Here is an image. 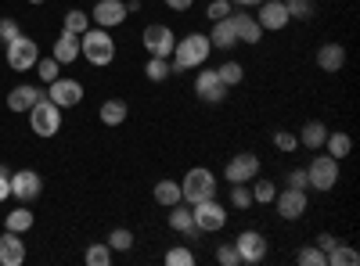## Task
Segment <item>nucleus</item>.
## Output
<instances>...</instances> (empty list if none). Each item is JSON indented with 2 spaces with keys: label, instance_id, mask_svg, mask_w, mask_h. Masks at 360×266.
<instances>
[{
  "label": "nucleus",
  "instance_id": "8",
  "mask_svg": "<svg viewBox=\"0 0 360 266\" xmlns=\"http://www.w3.org/2000/svg\"><path fill=\"white\" fill-rule=\"evenodd\" d=\"M141 44H144V51L152 54V58H169V54H173V47H176V33H173L169 25L155 22V25H148V29H144Z\"/></svg>",
  "mask_w": 360,
  "mask_h": 266
},
{
  "label": "nucleus",
  "instance_id": "30",
  "mask_svg": "<svg viewBox=\"0 0 360 266\" xmlns=\"http://www.w3.org/2000/svg\"><path fill=\"white\" fill-rule=\"evenodd\" d=\"M62 29H65V33H76V36H83L86 29H90V15H86V11H79V8H72V11H65V22H62Z\"/></svg>",
  "mask_w": 360,
  "mask_h": 266
},
{
  "label": "nucleus",
  "instance_id": "46",
  "mask_svg": "<svg viewBox=\"0 0 360 266\" xmlns=\"http://www.w3.org/2000/svg\"><path fill=\"white\" fill-rule=\"evenodd\" d=\"M8 198H11V169L0 166V201H8Z\"/></svg>",
  "mask_w": 360,
  "mask_h": 266
},
{
  "label": "nucleus",
  "instance_id": "47",
  "mask_svg": "<svg viewBox=\"0 0 360 266\" xmlns=\"http://www.w3.org/2000/svg\"><path fill=\"white\" fill-rule=\"evenodd\" d=\"M335 241H339V238H335V234H328V230H324V234H317V241H314V245H317V248H321V252L328 255V252H332V248H335Z\"/></svg>",
  "mask_w": 360,
  "mask_h": 266
},
{
  "label": "nucleus",
  "instance_id": "10",
  "mask_svg": "<svg viewBox=\"0 0 360 266\" xmlns=\"http://www.w3.org/2000/svg\"><path fill=\"white\" fill-rule=\"evenodd\" d=\"M259 176V159L252 152H238L227 166H224V180L227 184H249Z\"/></svg>",
  "mask_w": 360,
  "mask_h": 266
},
{
  "label": "nucleus",
  "instance_id": "29",
  "mask_svg": "<svg viewBox=\"0 0 360 266\" xmlns=\"http://www.w3.org/2000/svg\"><path fill=\"white\" fill-rule=\"evenodd\" d=\"M324 147H328V155H332V159H346L349 152H353V140H349V133H328L324 137Z\"/></svg>",
  "mask_w": 360,
  "mask_h": 266
},
{
  "label": "nucleus",
  "instance_id": "2",
  "mask_svg": "<svg viewBox=\"0 0 360 266\" xmlns=\"http://www.w3.org/2000/svg\"><path fill=\"white\" fill-rule=\"evenodd\" d=\"M79 54L86 58L94 69H105L115 62V40L108 36V29H86V33L79 36Z\"/></svg>",
  "mask_w": 360,
  "mask_h": 266
},
{
  "label": "nucleus",
  "instance_id": "9",
  "mask_svg": "<svg viewBox=\"0 0 360 266\" xmlns=\"http://www.w3.org/2000/svg\"><path fill=\"white\" fill-rule=\"evenodd\" d=\"M227 91H231V86L217 76V69H202V72L195 76V94H198L205 105H224V101H227Z\"/></svg>",
  "mask_w": 360,
  "mask_h": 266
},
{
  "label": "nucleus",
  "instance_id": "11",
  "mask_svg": "<svg viewBox=\"0 0 360 266\" xmlns=\"http://www.w3.org/2000/svg\"><path fill=\"white\" fill-rule=\"evenodd\" d=\"M40 191H44V180H40V173L37 169H18V173H11V198H18V201H37L40 198Z\"/></svg>",
  "mask_w": 360,
  "mask_h": 266
},
{
  "label": "nucleus",
  "instance_id": "19",
  "mask_svg": "<svg viewBox=\"0 0 360 266\" xmlns=\"http://www.w3.org/2000/svg\"><path fill=\"white\" fill-rule=\"evenodd\" d=\"M231 25L238 33V44H259L263 40V29H259V22L249 11H231Z\"/></svg>",
  "mask_w": 360,
  "mask_h": 266
},
{
  "label": "nucleus",
  "instance_id": "34",
  "mask_svg": "<svg viewBox=\"0 0 360 266\" xmlns=\"http://www.w3.org/2000/svg\"><path fill=\"white\" fill-rule=\"evenodd\" d=\"M112 252H130L134 248V230H127V227H115L112 234H108V241H105Z\"/></svg>",
  "mask_w": 360,
  "mask_h": 266
},
{
  "label": "nucleus",
  "instance_id": "44",
  "mask_svg": "<svg viewBox=\"0 0 360 266\" xmlns=\"http://www.w3.org/2000/svg\"><path fill=\"white\" fill-rule=\"evenodd\" d=\"M231 11H234V4H231V0H213V4H209V11H205V15L213 18V22H220V18H227Z\"/></svg>",
  "mask_w": 360,
  "mask_h": 266
},
{
  "label": "nucleus",
  "instance_id": "22",
  "mask_svg": "<svg viewBox=\"0 0 360 266\" xmlns=\"http://www.w3.org/2000/svg\"><path fill=\"white\" fill-rule=\"evenodd\" d=\"M342 65H346V47H342V44H324V47L317 51V69L339 72Z\"/></svg>",
  "mask_w": 360,
  "mask_h": 266
},
{
  "label": "nucleus",
  "instance_id": "33",
  "mask_svg": "<svg viewBox=\"0 0 360 266\" xmlns=\"http://www.w3.org/2000/svg\"><path fill=\"white\" fill-rule=\"evenodd\" d=\"M249 191H252V201L256 205H270V201H274V194H278L274 180H249Z\"/></svg>",
  "mask_w": 360,
  "mask_h": 266
},
{
  "label": "nucleus",
  "instance_id": "38",
  "mask_svg": "<svg viewBox=\"0 0 360 266\" xmlns=\"http://www.w3.org/2000/svg\"><path fill=\"white\" fill-rule=\"evenodd\" d=\"M83 259H86V266H108V262H112V248H108L105 241H98V245L86 248Z\"/></svg>",
  "mask_w": 360,
  "mask_h": 266
},
{
  "label": "nucleus",
  "instance_id": "42",
  "mask_svg": "<svg viewBox=\"0 0 360 266\" xmlns=\"http://www.w3.org/2000/svg\"><path fill=\"white\" fill-rule=\"evenodd\" d=\"M270 140H274V147H278V152H285V155L299 147V137H295V133H288V130H278Z\"/></svg>",
  "mask_w": 360,
  "mask_h": 266
},
{
  "label": "nucleus",
  "instance_id": "16",
  "mask_svg": "<svg viewBox=\"0 0 360 266\" xmlns=\"http://www.w3.org/2000/svg\"><path fill=\"white\" fill-rule=\"evenodd\" d=\"M166 223H169V230H176V234H184L188 241H195L198 238V227H195V213H191V205L188 201H176V205H169V216H166Z\"/></svg>",
  "mask_w": 360,
  "mask_h": 266
},
{
  "label": "nucleus",
  "instance_id": "26",
  "mask_svg": "<svg viewBox=\"0 0 360 266\" xmlns=\"http://www.w3.org/2000/svg\"><path fill=\"white\" fill-rule=\"evenodd\" d=\"M37 223V216L25 209V201H18V209H11L8 213V220H4V230H15V234H25L29 227Z\"/></svg>",
  "mask_w": 360,
  "mask_h": 266
},
{
  "label": "nucleus",
  "instance_id": "14",
  "mask_svg": "<svg viewBox=\"0 0 360 266\" xmlns=\"http://www.w3.org/2000/svg\"><path fill=\"white\" fill-rule=\"evenodd\" d=\"M47 98H51L58 108H72V105H79V101H83V83H79V79H65V76H58V79L51 83Z\"/></svg>",
  "mask_w": 360,
  "mask_h": 266
},
{
  "label": "nucleus",
  "instance_id": "50",
  "mask_svg": "<svg viewBox=\"0 0 360 266\" xmlns=\"http://www.w3.org/2000/svg\"><path fill=\"white\" fill-rule=\"evenodd\" d=\"M29 4H44V0H29Z\"/></svg>",
  "mask_w": 360,
  "mask_h": 266
},
{
  "label": "nucleus",
  "instance_id": "6",
  "mask_svg": "<svg viewBox=\"0 0 360 266\" xmlns=\"http://www.w3.org/2000/svg\"><path fill=\"white\" fill-rule=\"evenodd\" d=\"M4 47H8V69H15V72H29V69L37 65V58H40L37 40H29L25 33L15 36L11 44H4Z\"/></svg>",
  "mask_w": 360,
  "mask_h": 266
},
{
  "label": "nucleus",
  "instance_id": "27",
  "mask_svg": "<svg viewBox=\"0 0 360 266\" xmlns=\"http://www.w3.org/2000/svg\"><path fill=\"white\" fill-rule=\"evenodd\" d=\"M152 194H155V201L162 205V209H169V205H176V201H184V198H180V180H169V176L155 184Z\"/></svg>",
  "mask_w": 360,
  "mask_h": 266
},
{
  "label": "nucleus",
  "instance_id": "32",
  "mask_svg": "<svg viewBox=\"0 0 360 266\" xmlns=\"http://www.w3.org/2000/svg\"><path fill=\"white\" fill-rule=\"evenodd\" d=\"M217 76H220L227 86H238V83L245 79V65H242V62H234V58H227V62L217 69Z\"/></svg>",
  "mask_w": 360,
  "mask_h": 266
},
{
  "label": "nucleus",
  "instance_id": "25",
  "mask_svg": "<svg viewBox=\"0 0 360 266\" xmlns=\"http://www.w3.org/2000/svg\"><path fill=\"white\" fill-rule=\"evenodd\" d=\"M299 137V144H307L310 147V152H317V147H324V137H328V126L321 123V119H310L303 130H299L295 133Z\"/></svg>",
  "mask_w": 360,
  "mask_h": 266
},
{
  "label": "nucleus",
  "instance_id": "43",
  "mask_svg": "<svg viewBox=\"0 0 360 266\" xmlns=\"http://www.w3.org/2000/svg\"><path fill=\"white\" fill-rule=\"evenodd\" d=\"M15 36H22V25H18L15 18H0V40L11 44Z\"/></svg>",
  "mask_w": 360,
  "mask_h": 266
},
{
  "label": "nucleus",
  "instance_id": "23",
  "mask_svg": "<svg viewBox=\"0 0 360 266\" xmlns=\"http://www.w3.org/2000/svg\"><path fill=\"white\" fill-rule=\"evenodd\" d=\"M209 44H213L217 51H231L238 47V33H234V25H231V15L213 22V33H209Z\"/></svg>",
  "mask_w": 360,
  "mask_h": 266
},
{
  "label": "nucleus",
  "instance_id": "17",
  "mask_svg": "<svg viewBox=\"0 0 360 266\" xmlns=\"http://www.w3.org/2000/svg\"><path fill=\"white\" fill-rule=\"evenodd\" d=\"M256 22H259L263 33H266V29H274V33H281V29L292 22V18H288V11H285V0H263V4H259V15H256Z\"/></svg>",
  "mask_w": 360,
  "mask_h": 266
},
{
  "label": "nucleus",
  "instance_id": "21",
  "mask_svg": "<svg viewBox=\"0 0 360 266\" xmlns=\"http://www.w3.org/2000/svg\"><path fill=\"white\" fill-rule=\"evenodd\" d=\"M40 98H44V91H37V86L22 83V86H15V91L8 94V108H11V112H29Z\"/></svg>",
  "mask_w": 360,
  "mask_h": 266
},
{
  "label": "nucleus",
  "instance_id": "40",
  "mask_svg": "<svg viewBox=\"0 0 360 266\" xmlns=\"http://www.w3.org/2000/svg\"><path fill=\"white\" fill-rule=\"evenodd\" d=\"M295 262H299V266H328V259H324V252H321L317 245L303 248V252L295 255Z\"/></svg>",
  "mask_w": 360,
  "mask_h": 266
},
{
  "label": "nucleus",
  "instance_id": "37",
  "mask_svg": "<svg viewBox=\"0 0 360 266\" xmlns=\"http://www.w3.org/2000/svg\"><path fill=\"white\" fill-rule=\"evenodd\" d=\"M37 76L44 79V83H54L58 76H62V62H54V58H37Z\"/></svg>",
  "mask_w": 360,
  "mask_h": 266
},
{
  "label": "nucleus",
  "instance_id": "1",
  "mask_svg": "<svg viewBox=\"0 0 360 266\" xmlns=\"http://www.w3.org/2000/svg\"><path fill=\"white\" fill-rule=\"evenodd\" d=\"M213 54V44H209L205 33H188L184 40H176L173 54H169V65L173 72H191L198 65H205V58Z\"/></svg>",
  "mask_w": 360,
  "mask_h": 266
},
{
  "label": "nucleus",
  "instance_id": "28",
  "mask_svg": "<svg viewBox=\"0 0 360 266\" xmlns=\"http://www.w3.org/2000/svg\"><path fill=\"white\" fill-rule=\"evenodd\" d=\"M324 259H328V266H356L360 262V252L349 248V245H342V241H335V248L328 252Z\"/></svg>",
  "mask_w": 360,
  "mask_h": 266
},
{
  "label": "nucleus",
  "instance_id": "4",
  "mask_svg": "<svg viewBox=\"0 0 360 266\" xmlns=\"http://www.w3.org/2000/svg\"><path fill=\"white\" fill-rule=\"evenodd\" d=\"M29 126H33L37 137H54L58 130H62V108L44 94L33 108H29Z\"/></svg>",
  "mask_w": 360,
  "mask_h": 266
},
{
  "label": "nucleus",
  "instance_id": "41",
  "mask_svg": "<svg viewBox=\"0 0 360 266\" xmlns=\"http://www.w3.org/2000/svg\"><path fill=\"white\" fill-rule=\"evenodd\" d=\"M217 262H220V266H242V255H238L234 241H227V245L217 248Z\"/></svg>",
  "mask_w": 360,
  "mask_h": 266
},
{
  "label": "nucleus",
  "instance_id": "35",
  "mask_svg": "<svg viewBox=\"0 0 360 266\" xmlns=\"http://www.w3.org/2000/svg\"><path fill=\"white\" fill-rule=\"evenodd\" d=\"M169 72H173L169 58H148V65H144V76L152 79V83H162V79H166Z\"/></svg>",
  "mask_w": 360,
  "mask_h": 266
},
{
  "label": "nucleus",
  "instance_id": "20",
  "mask_svg": "<svg viewBox=\"0 0 360 266\" xmlns=\"http://www.w3.org/2000/svg\"><path fill=\"white\" fill-rule=\"evenodd\" d=\"M51 58H54V62H62V65H72L76 58H79V36L62 29V36H58L54 47H51Z\"/></svg>",
  "mask_w": 360,
  "mask_h": 266
},
{
  "label": "nucleus",
  "instance_id": "18",
  "mask_svg": "<svg viewBox=\"0 0 360 266\" xmlns=\"http://www.w3.org/2000/svg\"><path fill=\"white\" fill-rule=\"evenodd\" d=\"M25 262V241L22 234L4 230L0 234V266H22Z\"/></svg>",
  "mask_w": 360,
  "mask_h": 266
},
{
  "label": "nucleus",
  "instance_id": "12",
  "mask_svg": "<svg viewBox=\"0 0 360 266\" xmlns=\"http://www.w3.org/2000/svg\"><path fill=\"white\" fill-rule=\"evenodd\" d=\"M127 0H98L94 11H90V22L101 25V29H115V25H123L127 22Z\"/></svg>",
  "mask_w": 360,
  "mask_h": 266
},
{
  "label": "nucleus",
  "instance_id": "24",
  "mask_svg": "<svg viewBox=\"0 0 360 266\" xmlns=\"http://www.w3.org/2000/svg\"><path fill=\"white\" fill-rule=\"evenodd\" d=\"M101 123L105 126H123L127 123V115H130V108H127V101H119V98H108L105 105H101Z\"/></svg>",
  "mask_w": 360,
  "mask_h": 266
},
{
  "label": "nucleus",
  "instance_id": "15",
  "mask_svg": "<svg viewBox=\"0 0 360 266\" xmlns=\"http://www.w3.org/2000/svg\"><path fill=\"white\" fill-rule=\"evenodd\" d=\"M234 248L242 255V262H263L266 259V238L259 230H242L234 238Z\"/></svg>",
  "mask_w": 360,
  "mask_h": 266
},
{
  "label": "nucleus",
  "instance_id": "36",
  "mask_svg": "<svg viewBox=\"0 0 360 266\" xmlns=\"http://www.w3.org/2000/svg\"><path fill=\"white\" fill-rule=\"evenodd\" d=\"M166 266H195V252L188 245H173L166 248Z\"/></svg>",
  "mask_w": 360,
  "mask_h": 266
},
{
  "label": "nucleus",
  "instance_id": "31",
  "mask_svg": "<svg viewBox=\"0 0 360 266\" xmlns=\"http://www.w3.org/2000/svg\"><path fill=\"white\" fill-rule=\"evenodd\" d=\"M285 11H288V18L310 22L317 15V4H314V0H285Z\"/></svg>",
  "mask_w": 360,
  "mask_h": 266
},
{
  "label": "nucleus",
  "instance_id": "39",
  "mask_svg": "<svg viewBox=\"0 0 360 266\" xmlns=\"http://www.w3.org/2000/svg\"><path fill=\"white\" fill-rule=\"evenodd\" d=\"M231 205H234V209H249V205H252L249 184H231Z\"/></svg>",
  "mask_w": 360,
  "mask_h": 266
},
{
  "label": "nucleus",
  "instance_id": "49",
  "mask_svg": "<svg viewBox=\"0 0 360 266\" xmlns=\"http://www.w3.org/2000/svg\"><path fill=\"white\" fill-rule=\"evenodd\" d=\"M231 4H238V8H259L263 0H231Z\"/></svg>",
  "mask_w": 360,
  "mask_h": 266
},
{
  "label": "nucleus",
  "instance_id": "48",
  "mask_svg": "<svg viewBox=\"0 0 360 266\" xmlns=\"http://www.w3.org/2000/svg\"><path fill=\"white\" fill-rule=\"evenodd\" d=\"M191 4H195V0H166V8H169V11H180V15L191 11Z\"/></svg>",
  "mask_w": 360,
  "mask_h": 266
},
{
  "label": "nucleus",
  "instance_id": "45",
  "mask_svg": "<svg viewBox=\"0 0 360 266\" xmlns=\"http://www.w3.org/2000/svg\"><path fill=\"white\" fill-rule=\"evenodd\" d=\"M288 187L307 191V187H310V176H307V169H292V173H288Z\"/></svg>",
  "mask_w": 360,
  "mask_h": 266
},
{
  "label": "nucleus",
  "instance_id": "13",
  "mask_svg": "<svg viewBox=\"0 0 360 266\" xmlns=\"http://www.w3.org/2000/svg\"><path fill=\"white\" fill-rule=\"evenodd\" d=\"M270 205H278V213H281V220H299L307 213V191H299V187H285V191H278L274 194V201Z\"/></svg>",
  "mask_w": 360,
  "mask_h": 266
},
{
  "label": "nucleus",
  "instance_id": "5",
  "mask_svg": "<svg viewBox=\"0 0 360 266\" xmlns=\"http://www.w3.org/2000/svg\"><path fill=\"white\" fill-rule=\"evenodd\" d=\"M307 176H310V187L314 191H332L339 184V159L332 155H314L310 166H307Z\"/></svg>",
  "mask_w": 360,
  "mask_h": 266
},
{
  "label": "nucleus",
  "instance_id": "7",
  "mask_svg": "<svg viewBox=\"0 0 360 266\" xmlns=\"http://www.w3.org/2000/svg\"><path fill=\"white\" fill-rule=\"evenodd\" d=\"M191 213H195V227L202 234H217V230L227 227V213H224V205L217 198H205V201L191 205Z\"/></svg>",
  "mask_w": 360,
  "mask_h": 266
},
{
  "label": "nucleus",
  "instance_id": "3",
  "mask_svg": "<svg viewBox=\"0 0 360 266\" xmlns=\"http://www.w3.org/2000/svg\"><path fill=\"white\" fill-rule=\"evenodd\" d=\"M180 198H184L188 205H198L205 198H217V176H213V169L191 166L184 173V180H180Z\"/></svg>",
  "mask_w": 360,
  "mask_h": 266
}]
</instances>
